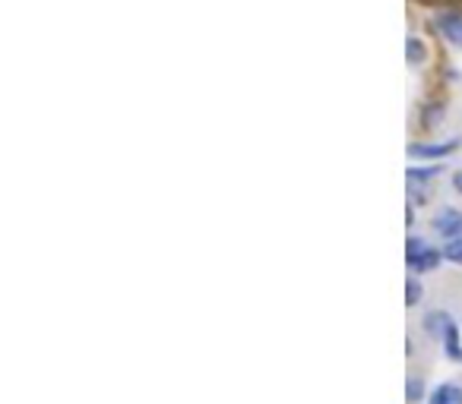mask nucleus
Wrapping results in <instances>:
<instances>
[{
	"label": "nucleus",
	"mask_w": 462,
	"mask_h": 404,
	"mask_svg": "<svg viewBox=\"0 0 462 404\" xmlns=\"http://www.w3.org/2000/svg\"><path fill=\"white\" fill-rule=\"evenodd\" d=\"M443 253L434 250L431 244H424L422 237H409L405 240V262H409L412 272H434L440 265Z\"/></svg>",
	"instance_id": "1"
},
{
	"label": "nucleus",
	"mask_w": 462,
	"mask_h": 404,
	"mask_svg": "<svg viewBox=\"0 0 462 404\" xmlns=\"http://www.w3.org/2000/svg\"><path fill=\"white\" fill-rule=\"evenodd\" d=\"M459 149V140H449V142H412L409 155L412 159H424V161H440L447 159L449 152Z\"/></svg>",
	"instance_id": "2"
},
{
	"label": "nucleus",
	"mask_w": 462,
	"mask_h": 404,
	"mask_svg": "<svg viewBox=\"0 0 462 404\" xmlns=\"http://www.w3.org/2000/svg\"><path fill=\"white\" fill-rule=\"evenodd\" d=\"M434 231L440 234L443 240H459L462 237V212L456 209H443V212L434 215Z\"/></svg>",
	"instance_id": "3"
},
{
	"label": "nucleus",
	"mask_w": 462,
	"mask_h": 404,
	"mask_svg": "<svg viewBox=\"0 0 462 404\" xmlns=\"http://www.w3.org/2000/svg\"><path fill=\"white\" fill-rule=\"evenodd\" d=\"M437 29H440V35L449 41V45L462 47V16L459 13H440L437 16Z\"/></svg>",
	"instance_id": "4"
},
{
	"label": "nucleus",
	"mask_w": 462,
	"mask_h": 404,
	"mask_svg": "<svg viewBox=\"0 0 462 404\" xmlns=\"http://www.w3.org/2000/svg\"><path fill=\"white\" fill-rule=\"evenodd\" d=\"M428 404H462V385L459 383H440L428 395Z\"/></svg>",
	"instance_id": "5"
},
{
	"label": "nucleus",
	"mask_w": 462,
	"mask_h": 404,
	"mask_svg": "<svg viewBox=\"0 0 462 404\" xmlns=\"http://www.w3.org/2000/svg\"><path fill=\"white\" fill-rule=\"evenodd\" d=\"M449 325H453V319H449L447 313H428V316H424V331L440 341H443V335H447Z\"/></svg>",
	"instance_id": "6"
},
{
	"label": "nucleus",
	"mask_w": 462,
	"mask_h": 404,
	"mask_svg": "<svg viewBox=\"0 0 462 404\" xmlns=\"http://www.w3.org/2000/svg\"><path fill=\"white\" fill-rule=\"evenodd\" d=\"M437 177V168H409L405 171V184L409 186H424Z\"/></svg>",
	"instance_id": "7"
},
{
	"label": "nucleus",
	"mask_w": 462,
	"mask_h": 404,
	"mask_svg": "<svg viewBox=\"0 0 462 404\" xmlns=\"http://www.w3.org/2000/svg\"><path fill=\"white\" fill-rule=\"evenodd\" d=\"M422 395H424V383H422V379H418V376L405 379V401L418 404V401H422Z\"/></svg>",
	"instance_id": "8"
},
{
	"label": "nucleus",
	"mask_w": 462,
	"mask_h": 404,
	"mask_svg": "<svg viewBox=\"0 0 462 404\" xmlns=\"http://www.w3.org/2000/svg\"><path fill=\"white\" fill-rule=\"evenodd\" d=\"M418 300H422V281L412 275L405 279V306H418Z\"/></svg>",
	"instance_id": "9"
},
{
	"label": "nucleus",
	"mask_w": 462,
	"mask_h": 404,
	"mask_svg": "<svg viewBox=\"0 0 462 404\" xmlns=\"http://www.w3.org/2000/svg\"><path fill=\"white\" fill-rule=\"evenodd\" d=\"M405 57H409V64H422V60H424V41L422 39L405 41Z\"/></svg>",
	"instance_id": "10"
},
{
	"label": "nucleus",
	"mask_w": 462,
	"mask_h": 404,
	"mask_svg": "<svg viewBox=\"0 0 462 404\" xmlns=\"http://www.w3.org/2000/svg\"><path fill=\"white\" fill-rule=\"evenodd\" d=\"M443 259H449V262H459L462 265V237L459 240H449L447 250H443Z\"/></svg>",
	"instance_id": "11"
},
{
	"label": "nucleus",
	"mask_w": 462,
	"mask_h": 404,
	"mask_svg": "<svg viewBox=\"0 0 462 404\" xmlns=\"http://www.w3.org/2000/svg\"><path fill=\"white\" fill-rule=\"evenodd\" d=\"M447 357H449V360H459V364H462V345L447 348Z\"/></svg>",
	"instance_id": "12"
},
{
	"label": "nucleus",
	"mask_w": 462,
	"mask_h": 404,
	"mask_svg": "<svg viewBox=\"0 0 462 404\" xmlns=\"http://www.w3.org/2000/svg\"><path fill=\"white\" fill-rule=\"evenodd\" d=\"M453 186H456V190L462 193V171H459V174H456V177H453Z\"/></svg>",
	"instance_id": "13"
}]
</instances>
